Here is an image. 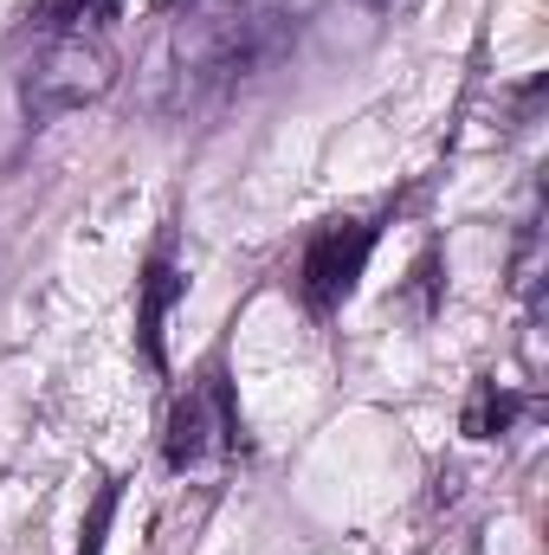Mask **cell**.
I'll use <instances>...</instances> for the list:
<instances>
[{
	"mask_svg": "<svg viewBox=\"0 0 549 555\" xmlns=\"http://www.w3.org/2000/svg\"><path fill=\"white\" fill-rule=\"evenodd\" d=\"M518 414V401L498 388V382H478V395H472V408H465V433L472 439H491V433H505Z\"/></svg>",
	"mask_w": 549,
	"mask_h": 555,
	"instance_id": "5",
	"label": "cell"
},
{
	"mask_svg": "<svg viewBox=\"0 0 549 555\" xmlns=\"http://www.w3.org/2000/svg\"><path fill=\"white\" fill-rule=\"evenodd\" d=\"M369 253H375V227H369V220H330V227H317L310 246H304V266H297L304 304H310L317 317H330V310L356 291Z\"/></svg>",
	"mask_w": 549,
	"mask_h": 555,
	"instance_id": "3",
	"label": "cell"
},
{
	"mask_svg": "<svg viewBox=\"0 0 549 555\" xmlns=\"http://www.w3.org/2000/svg\"><path fill=\"white\" fill-rule=\"evenodd\" d=\"M537 272H544V227L531 220L524 246H518V291H537Z\"/></svg>",
	"mask_w": 549,
	"mask_h": 555,
	"instance_id": "6",
	"label": "cell"
},
{
	"mask_svg": "<svg viewBox=\"0 0 549 555\" xmlns=\"http://www.w3.org/2000/svg\"><path fill=\"white\" fill-rule=\"evenodd\" d=\"M181 297V278L168 259H155L149 266V284H142V356H149V369H162V317H168V304Z\"/></svg>",
	"mask_w": 549,
	"mask_h": 555,
	"instance_id": "4",
	"label": "cell"
},
{
	"mask_svg": "<svg viewBox=\"0 0 549 555\" xmlns=\"http://www.w3.org/2000/svg\"><path fill=\"white\" fill-rule=\"evenodd\" d=\"M111 517H117V485H104V498L91 504V524H85V550H78V555H98V550H104V530H111Z\"/></svg>",
	"mask_w": 549,
	"mask_h": 555,
	"instance_id": "7",
	"label": "cell"
},
{
	"mask_svg": "<svg viewBox=\"0 0 549 555\" xmlns=\"http://www.w3.org/2000/svg\"><path fill=\"white\" fill-rule=\"evenodd\" d=\"M233 433H240V420H233L227 382L220 375H201L175 401V414H168V465L175 472H207V465H220L233 452Z\"/></svg>",
	"mask_w": 549,
	"mask_h": 555,
	"instance_id": "2",
	"label": "cell"
},
{
	"mask_svg": "<svg viewBox=\"0 0 549 555\" xmlns=\"http://www.w3.org/2000/svg\"><path fill=\"white\" fill-rule=\"evenodd\" d=\"M117 7L124 0H46L39 7V59L20 85L26 117H65L111 91L117 78Z\"/></svg>",
	"mask_w": 549,
	"mask_h": 555,
	"instance_id": "1",
	"label": "cell"
}]
</instances>
